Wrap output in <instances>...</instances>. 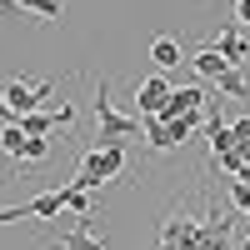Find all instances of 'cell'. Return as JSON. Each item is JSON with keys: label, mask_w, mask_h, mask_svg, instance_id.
<instances>
[{"label": "cell", "mask_w": 250, "mask_h": 250, "mask_svg": "<svg viewBox=\"0 0 250 250\" xmlns=\"http://www.w3.org/2000/svg\"><path fill=\"white\" fill-rule=\"evenodd\" d=\"M140 125H145V140H150V150H170V125H165L160 115H140Z\"/></svg>", "instance_id": "12"}, {"label": "cell", "mask_w": 250, "mask_h": 250, "mask_svg": "<svg viewBox=\"0 0 250 250\" xmlns=\"http://www.w3.org/2000/svg\"><path fill=\"white\" fill-rule=\"evenodd\" d=\"M120 170H125V145H110V150H100V145H95V150L80 160V175H75L70 185H75V190H95V185L115 180Z\"/></svg>", "instance_id": "2"}, {"label": "cell", "mask_w": 250, "mask_h": 250, "mask_svg": "<svg viewBox=\"0 0 250 250\" xmlns=\"http://www.w3.org/2000/svg\"><path fill=\"white\" fill-rule=\"evenodd\" d=\"M215 90H220V95H230V100H245V95H250V85H245V75H240V70H225V75L215 80Z\"/></svg>", "instance_id": "14"}, {"label": "cell", "mask_w": 250, "mask_h": 250, "mask_svg": "<svg viewBox=\"0 0 250 250\" xmlns=\"http://www.w3.org/2000/svg\"><path fill=\"white\" fill-rule=\"evenodd\" d=\"M60 210H65V185H55V190L35 195V200H25V205H5V210H0V225H15V220H50V215H60Z\"/></svg>", "instance_id": "4"}, {"label": "cell", "mask_w": 250, "mask_h": 250, "mask_svg": "<svg viewBox=\"0 0 250 250\" xmlns=\"http://www.w3.org/2000/svg\"><path fill=\"white\" fill-rule=\"evenodd\" d=\"M160 250H205V225L185 210H170L165 215V225H160Z\"/></svg>", "instance_id": "3"}, {"label": "cell", "mask_w": 250, "mask_h": 250, "mask_svg": "<svg viewBox=\"0 0 250 250\" xmlns=\"http://www.w3.org/2000/svg\"><path fill=\"white\" fill-rule=\"evenodd\" d=\"M20 145H25V135H20V125H5V130H0V150H5L10 160H20Z\"/></svg>", "instance_id": "16"}, {"label": "cell", "mask_w": 250, "mask_h": 250, "mask_svg": "<svg viewBox=\"0 0 250 250\" xmlns=\"http://www.w3.org/2000/svg\"><path fill=\"white\" fill-rule=\"evenodd\" d=\"M235 20H250V0H240V5H235Z\"/></svg>", "instance_id": "22"}, {"label": "cell", "mask_w": 250, "mask_h": 250, "mask_svg": "<svg viewBox=\"0 0 250 250\" xmlns=\"http://www.w3.org/2000/svg\"><path fill=\"white\" fill-rule=\"evenodd\" d=\"M215 50H220L225 60H230L235 70H240V65H250V40H245V35H240L235 25H225V30L215 35Z\"/></svg>", "instance_id": "10"}, {"label": "cell", "mask_w": 250, "mask_h": 250, "mask_svg": "<svg viewBox=\"0 0 250 250\" xmlns=\"http://www.w3.org/2000/svg\"><path fill=\"white\" fill-rule=\"evenodd\" d=\"M190 65H195V75H200V80H210V85H215V80H220L225 70H235V65H230V60H225V55H220L215 45L195 50V55H190Z\"/></svg>", "instance_id": "11"}, {"label": "cell", "mask_w": 250, "mask_h": 250, "mask_svg": "<svg viewBox=\"0 0 250 250\" xmlns=\"http://www.w3.org/2000/svg\"><path fill=\"white\" fill-rule=\"evenodd\" d=\"M235 180H245V185H250V165H245V170H240V175H235Z\"/></svg>", "instance_id": "23"}, {"label": "cell", "mask_w": 250, "mask_h": 250, "mask_svg": "<svg viewBox=\"0 0 250 250\" xmlns=\"http://www.w3.org/2000/svg\"><path fill=\"white\" fill-rule=\"evenodd\" d=\"M50 155V140L45 135H25V145H20V160H30V165H40Z\"/></svg>", "instance_id": "15"}, {"label": "cell", "mask_w": 250, "mask_h": 250, "mask_svg": "<svg viewBox=\"0 0 250 250\" xmlns=\"http://www.w3.org/2000/svg\"><path fill=\"white\" fill-rule=\"evenodd\" d=\"M50 250H105V240L95 235V215H80L75 230H65L60 240H50Z\"/></svg>", "instance_id": "7"}, {"label": "cell", "mask_w": 250, "mask_h": 250, "mask_svg": "<svg viewBox=\"0 0 250 250\" xmlns=\"http://www.w3.org/2000/svg\"><path fill=\"white\" fill-rule=\"evenodd\" d=\"M230 130H235V150H240V145H250V115H240Z\"/></svg>", "instance_id": "20"}, {"label": "cell", "mask_w": 250, "mask_h": 250, "mask_svg": "<svg viewBox=\"0 0 250 250\" xmlns=\"http://www.w3.org/2000/svg\"><path fill=\"white\" fill-rule=\"evenodd\" d=\"M150 60L160 65V75H165V70H175V65H180V45H175L170 35H160L155 45H150Z\"/></svg>", "instance_id": "13"}, {"label": "cell", "mask_w": 250, "mask_h": 250, "mask_svg": "<svg viewBox=\"0 0 250 250\" xmlns=\"http://www.w3.org/2000/svg\"><path fill=\"white\" fill-rule=\"evenodd\" d=\"M40 15V20H60L65 15V0H0V15Z\"/></svg>", "instance_id": "9"}, {"label": "cell", "mask_w": 250, "mask_h": 250, "mask_svg": "<svg viewBox=\"0 0 250 250\" xmlns=\"http://www.w3.org/2000/svg\"><path fill=\"white\" fill-rule=\"evenodd\" d=\"M135 100H140V115H160L165 100H170V80L165 75H145L135 85Z\"/></svg>", "instance_id": "8"}, {"label": "cell", "mask_w": 250, "mask_h": 250, "mask_svg": "<svg viewBox=\"0 0 250 250\" xmlns=\"http://www.w3.org/2000/svg\"><path fill=\"white\" fill-rule=\"evenodd\" d=\"M0 125H15V110H10V100H5V90H0Z\"/></svg>", "instance_id": "21"}, {"label": "cell", "mask_w": 250, "mask_h": 250, "mask_svg": "<svg viewBox=\"0 0 250 250\" xmlns=\"http://www.w3.org/2000/svg\"><path fill=\"white\" fill-rule=\"evenodd\" d=\"M65 210H75V220H80V215H90V200H85V190L65 185Z\"/></svg>", "instance_id": "17"}, {"label": "cell", "mask_w": 250, "mask_h": 250, "mask_svg": "<svg viewBox=\"0 0 250 250\" xmlns=\"http://www.w3.org/2000/svg\"><path fill=\"white\" fill-rule=\"evenodd\" d=\"M50 90H55V80H10L5 85V100H10V110H15V120L20 115H35L40 110V100H50Z\"/></svg>", "instance_id": "5"}, {"label": "cell", "mask_w": 250, "mask_h": 250, "mask_svg": "<svg viewBox=\"0 0 250 250\" xmlns=\"http://www.w3.org/2000/svg\"><path fill=\"white\" fill-rule=\"evenodd\" d=\"M215 165H220V170H230V175H240V170H245V160H240V150H225V155H220Z\"/></svg>", "instance_id": "19"}, {"label": "cell", "mask_w": 250, "mask_h": 250, "mask_svg": "<svg viewBox=\"0 0 250 250\" xmlns=\"http://www.w3.org/2000/svg\"><path fill=\"white\" fill-rule=\"evenodd\" d=\"M135 135H145L140 115H120L115 100H110V80H100V90H95V145L110 150V145H125Z\"/></svg>", "instance_id": "1"}, {"label": "cell", "mask_w": 250, "mask_h": 250, "mask_svg": "<svg viewBox=\"0 0 250 250\" xmlns=\"http://www.w3.org/2000/svg\"><path fill=\"white\" fill-rule=\"evenodd\" d=\"M230 200H235V210L250 215V185H245V180H230Z\"/></svg>", "instance_id": "18"}, {"label": "cell", "mask_w": 250, "mask_h": 250, "mask_svg": "<svg viewBox=\"0 0 250 250\" xmlns=\"http://www.w3.org/2000/svg\"><path fill=\"white\" fill-rule=\"evenodd\" d=\"M200 225H205V250H240V245L230 240V230H235V220H230V215L220 210V200L210 205V215H205Z\"/></svg>", "instance_id": "6"}]
</instances>
